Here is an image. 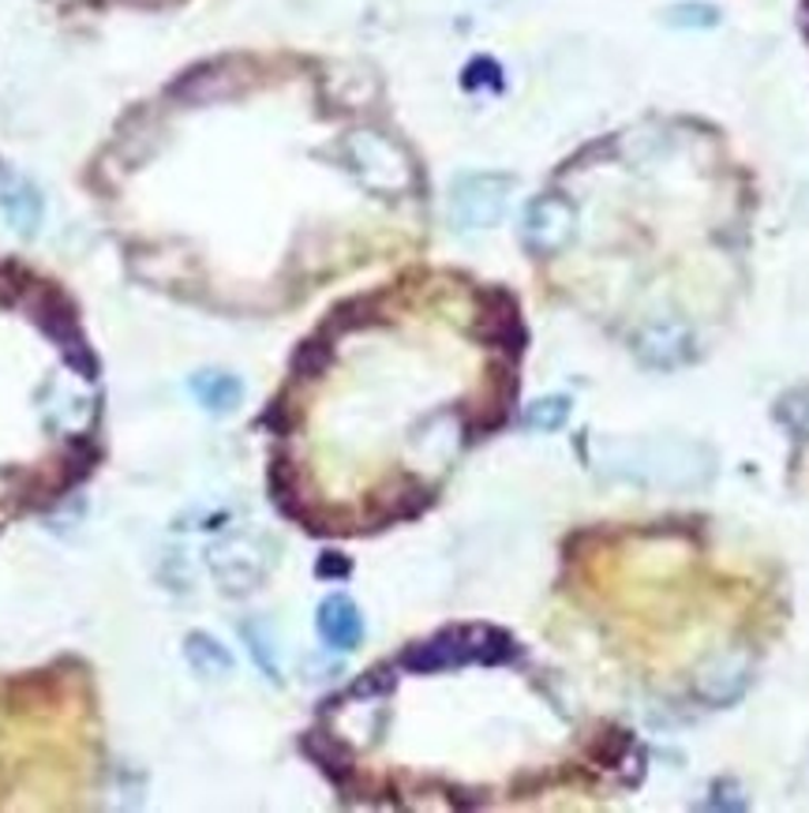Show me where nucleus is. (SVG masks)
<instances>
[{
    "label": "nucleus",
    "mask_w": 809,
    "mask_h": 813,
    "mask_svg": "<svg viewBox=\"0 0 809 813\" xmlns=\"http://www.w3.org/2000/svg\"><path fill=\"white\" fill-rule=\"evenodd\" d=\"M637 353H641L645 364H652V368H679L690 360L693 341L682 327L652 323L641 338H637Z\"/></svg>",
    "instance_id": "nucleus-8"
},
{
    "label": "nucleus",
    "mask_w": 809,
    "mask_h": 813,
    "mask_svg": "<svg viewBox=\"0 0 809 813\" xmlns=\"http://www.w3.org/2000/svg\"><path fill=\"white\" fill-rule=\"evenodd\" d=\"M42 195L38 188L23 177H4L0 180V214L8 218V225L23 237H34V229L42 225Z\"/></svg>",
    "instance_id": "nucleus-7"
},
{
    "label": "nucleus",
    "mask_w": 809,
    "mask_h": 813,
    "mask_svg": "<svg viewBox=\"0 0 809 813\" xmlns=\"http://www.w3.org/2000/svg\"><path fill=\"white\" fill-rule=\"evenodd\" d=\"M341 574V570H346V562H319V574Z\"/></svg>",
    "instance_id": "nucleus-20"
},
{
    "label": "nucleus",
    "mask_w": 809,
    "mask_h": 813,
    "mask_svg": "<svg viewBox=\"0 0 809 813\" xmlns=\"http://www.w3.org/2000/svg\"><path fill=\"white\" fill-rule=\"evenodd\" d=\"M570 237H573L570 203H562L555 195L536 199L529 214H525V240H529L532 252H559Z\"/></svg>",
    "instance_id": "nucleus-5"
},
{
    "label": "nucleus",
    "mask_w": 809,
    "mask_h": 813,
    "mask_svg": "<svg viewBox=\"0 0 809 813\" xmlns=\"http://www.w3.org/2000/svg\"><path fill=\"white\" fill-rule=\"evenodd\" d=\"M513 656V641L510 634L495 626H453L442 630L439 638L412 645L401 656L404 668L412 671H442V668H458L469 660H483V664H499V660Z\"/></svg>",
    "instance_id": "nucleus-2"
},
{
    "label": "nucleus",
    "mask_w": 809,
    "mask_h": 813,
    "mask_svg": "<svg viewBox=\"0 0 809 813\" xmlns=\"http://www.w3.org/2000/svg\"><path fill=\"white\" fill-rule=\"evenodd\" d=\"M349 165L357 169V177L376 192H404L412 184V165L401 154L398 143H390L379 132H352L346 139Z\"/></svg>",
    "instance_id": "nucleus-3"
},
{
    "label": "nucleus",
    "mask_w": 809,
    "mask_h": 813,
    "mask_svg": "<svg viewBox=\"0 0 809 813\" xmlns=\"http://www.w3.org/2000/svg\"><path fill=\"white\" fill-rule=\"evenodd\" d=\"M308 754L316 757L319 765L327 769L333 780H341V776H346V772H349V754L338 746V742H330V739H319V735H316V739H308Z\"/></svg>",
    "instance_id": "nucleus-14"
},
{
    "label": "nucleus",
    "mask_w": 809,
    "mask_h": 813,
    "mask_svg": "<svg viewBox=\"0 0 809 813\" xmlns=\"http://www.w3.org/2000/svg\"><path fill=\"white\" fill-rule=\"evenodd\" d=\"M513 184L506 177L495 173H477L453 184L450 195V214L461 229H491L502 222L506 207H510Z\"/></svg>",
    "instance_id": "nucleus-4"
},
{
    "label": "nucleus",
    "mask_w": 809,
    "mask_h": 813,
    "mask_svg": "<svg viewBox=\"0 0 809 813\" xmlns=\"http://www.w3.org/2000/svg\"><path fill=\"white\" fill-rule=\"evenodd\" d=\"M566 416H570V401L559 398V394L532 401L529 413H525V420H529V428H536V431H559V428L566 424Z\"/></svg>",
    "instance_id": "nucleus-13"
},
{
    "label": "nucleus",
    "mask_w": 809,
    "mask_h": 813,
    "mask_svg": "<svg viewBox=\"0 0 809 813\" xmlns=\"http://www.w3.org/2000/svg\"><path fill=\"white\" fill-rule=\"evenodd\" d=\"M319 638L330 649H357L363 638V619L349 596H327L319 604Z\"/></svg>",
    "instance_id": "nucleus-9"
},
{
    "label": "nucleus",
    "mask_w": 809,
    "mask_h": 813,
    "mask_svg": "<svg viewBox=\"0 0 809 813\" xmlns=\"http://www.w3.org/2000/svg\"><path fill=\"white\" fill-rule=\"evenodd\" d=\"M244 638L251 641V652H256L259 668H267V675H270V679H278V660L270 656V645L259 638V630H256V626H248V630H244Z\"/></svg>",
    "instance_id": "nucleus-18"
},
{
    "label": "nucleus",
    "mask_w": 809,
    "mask_h": 813,
    "mask_svg": "<svg viewBox=\"0 0 809 813\" xmlns=\"http://www.w3.org/2000/svg\"><path fill=\"white\" fill-rule=\"evenodd\" d=\"M330 364V345L327 341H308L297 353V375L300 379H319Z\"/></svg>",
    "instance_id": "nucleus-15"
},
{
    "label": "nucleus",
    "mask_w": 809,
    "mask_h": 813,
    "mask_svg": "<svg viewBox=\"0 0 809 813\" xmlns=\"http://www.w3.org/2000/svg\"><path fill=\"white\" fill-rule=\"evenodd\" d=\"M671 23L675 27H712L716 23V12L705 4H682L671 12Z\"/></svg>",
    "instance_id": "nucleus-17"
},
{
    "label": "nucleus",
    "mask_w": 809,
    "mask_h": 813,
    "mask_svg": "<svg viewBox=\"0 0 809 813\" xmlns=\"http://www.w3.org/2000/svg\"><path fill=\"white\" fill-rule=\"evenodd\" d=\"M210 566H214V574L221 578V585H226V589L244 592V589H251L262 578L267 562H262L259 548L251 544V540L229 536V540H221V544L210 548Z\"/></svg>",
    "instance_id": "nucleus-6"
},
{
    "label": "nucleus",
    "mask_w": 809,
    "mask_h": 813,
    "mask_svg": "<svg viewBox=\"0 0 809 813\" xmlns=\"http://www.w3.org/2000/svg\"><path fill=\"white\" fill-rule=\"evenodd\" d=\"M780 416H783V424H787V428L798 431V435H802V439H809V390H798V394L783 398Z\"/></svg>",
    "instance_id": "nucleus-16"
},
{
    "label": "nucleus",
    "mask_w": 809,
    "mask_h": 813,
    "mask_svg": "<svg viewBox=\"0 0 809 813\" xmlns=\"http://www.w3.org/2000/svg\"><path fill=\"white\" fill-rule=\"evenodd\" d=\"M607 469L630 480H645V484H693L705 476V461L693 446L686 443H663V439H649V443H607Z\"/></svg>",
    "instance_id": "nucleus-1"
},
{
    "label": "nucleus",
    "mask_w": 809,
    "mask_h": 813,
    "mask_svg": "<svg viewBox=\"0 0 809 813\" xmlns=\"http://www.w3.org/2000/svg\"><path fill=\"white\" fill-rule=\"evenodd\" d=\"M480 338L491 341L495 349H510V353L521 349L525 334L518 323V308H513V300L506 293L488 297V308H483V315H480Z\"/></svg>",
    "instance_id": "nucleus-10"
},
{
    "label": "nucleus",
    "mask_w": 809,
    "mask_h": 813,
    "mask_svg": "<svg viewBox=\"0 0 809 813\" xmlns=\"http://www.w3.org/2000/svg\"><path fill=\"white\" fill-rule=\"evenodd\" d=\"M465 83H469V87H480V83L499 87V72H495L491 60H477V64L469 68V76H465Z\"/></svg>",
    "instance_id": "nucleus-19"
},
{
    "label": "nucleus",
    "mask_w": 809,
    "mask_h": 813,
    "mask_svg": "<svg viewBox=\"0 0 809 813\" xmlns=\"http://www.w3.org/2000/svg\"><path fill=\"white\" fill-rule=\"evenodd\" d=\"M188 660H191V668L202 671V675H210V679H221V675H229V671H232L229 649L218 645V641L207 638V634H191L188 638Z\"/></svg>",
    "instance_id": "nucleus-12"
},
{
    "label": "nucleus",
    "mask_w": 809,
    "mask_h": 813,
    "mask_svg": "<svg viewBox=\"0 0 809 813\" xmlns=\"http://www.w3.org/2000/svg\"><path fill=\"white\" fill-rule=\"evenodd\" d=\"M191 394L199 398V405L207 413L226 416L240 405L244 387H240V379L226 375V371H199V375H191Z\"/></svg>",
    "instance_id": "nucleus-11"
}]
</instances>
